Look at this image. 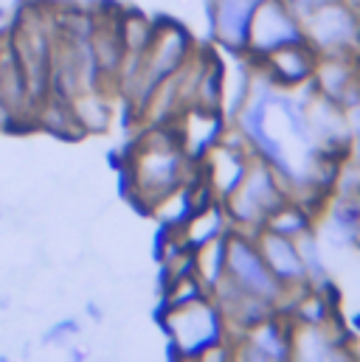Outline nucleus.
I'll list each match as a JSON object with an SVG mask.
<instances>
[]
</instances>
